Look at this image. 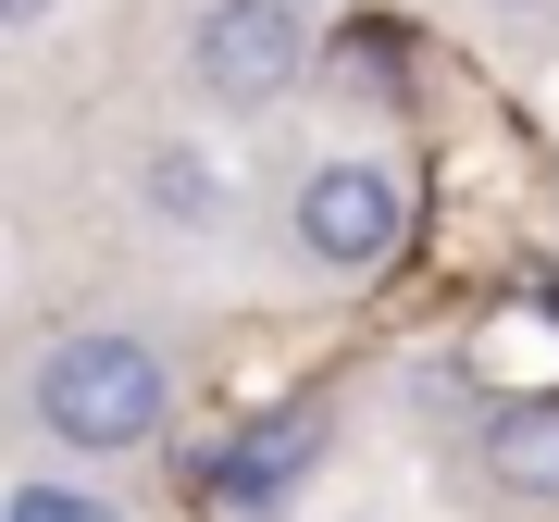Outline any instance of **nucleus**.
Listing matches in <instances>:
<instances>
[{"label": "nucleus", "instance_id": "obj_1", "mask_svg": "<svg viewBox=\"0 0 559 522\" xmlns=\"http://www.w3.org/2000/svg\"><path fill=\"white\" fill-rule=\"evenodd\" d=\"M38 423L50 448H75V461H124V448H150L162 423H175V373H162L150 336H124V323H75V336L38 348Z\"/></svg>", "mask_w": 559, "mask_h": 522}, {"label": "nucleus", "instance_id": "obj_2", "mask_svg": "<svg viewBox=\"0 0 559 522\" xmlns=\"http://www.w3.org/2000/svg\"><path fill=\"white\" fill-rule=\"evenodd\" d=\"M299 75H311L299 0H212V13L187 25V87H200L212 112H274Z\"/></svg>", "mask_w": 559, "mask_h": 522}, {"label": "nucleus", "instance_id": "obj_3", "mask_svg": "<svg viewBox=\"0 0 559 522\" xmlns=\"http://www.w3.org/2000/svg\"><path fill=\"white\" fill-rule=\"evenodd\" d=\"M286 237H299L311 274H385L399 237H411V187L385 175V162H360V150H348V162H311Z\"/></svg>", "mask_w": 559, "mask_h": 522}, {"label": "nucleus", "instance_id": "obj_4", "mask_svg": "<svg viewBox=\"0 0 559 522\" xmlns=\"http://www.w3.org/2000/svg\"><path fill=\"white\" fill-rule=\"evenodd\" d=\"M311 461H323V411H261L249 436H224L212 461H200V485L224 510H286L311 485Z\"/></svg>", "mask_w": 559, "mask_h": 522}, {"label": "nucleus", "instance_id": "obj_5", "mask_svg": "<svg viewBox=\"0 0 559 522\" xmlns=\"http://www.w3.org/2000/svg\"><path fill=\"white\" fill-rule=\"evenodd\" d=\"M473 448H485V485H498V498L559 510V399H498Z\"/></svg>", "mask_w": 559, "mask_h": 522}, {"label": "nucleus", "instance_id": "obj_6", "mask_svg": "<svg viewBox=\"0 0 559 522\" xmlns=\"http://www.w3.org/2000/svg\"><path fill=\"white\" fill-rule=\"evenodd\" d=\"M138 200L175 224V237H212V224H237V175H224L212 150L162 138V150H138Z\"/></svg>", "mask_w": 559, "mask_h": 522}, {"label": "nucleus", "instance_id": "obj_7", "mask_svg": "<svg viewBox=\"0 0 559 522\" xmlns=\"http://www.w3.org/2000/svg\"><path fill=\"white\" fill-rule=\"evenodd\" d=\"M0 522H112V510L75 498V485H13V498H0Z\"/></svg>", "mask_w": 559, "mask_h": 522}, {"label": "nucleus", "instance_id": "obj_8", "mask_svg": "<svg viewBox=\"0 0 559 522\" xmlns=\"http://www.w3.org/2000/svg\"><path fill=\"white\" fill-rule=\"evenodd\" d=\"M38 13H50V0H0V25H38Z\"/></svg>", "mask_w": 559, "mask_h": 522}]
</instances>
